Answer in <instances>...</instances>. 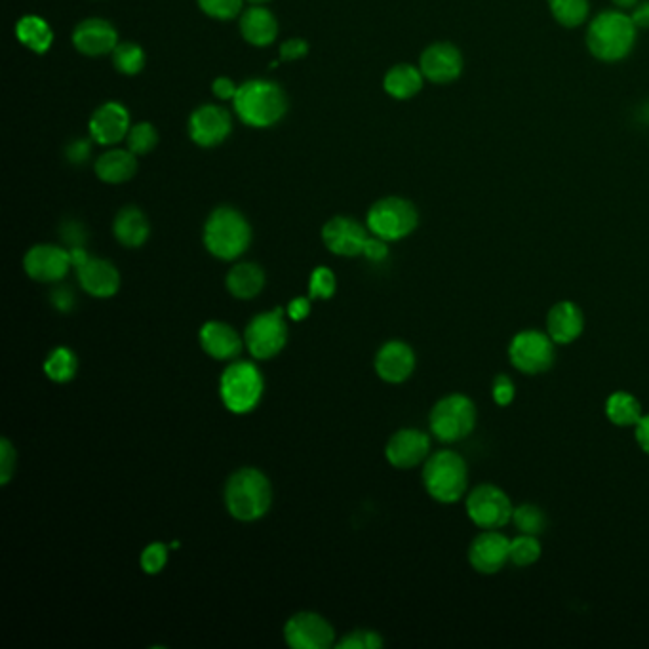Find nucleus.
<instances>
[{
	"mask_svg": "<svg viewBox=\"0 0 649 649\" xmlns=\"http://www.w3.org/2000/svg\"><path fill=\"white\" fill-rule=\"evenodd\" d=\"M476 419V406L467 394H446L431 408L429 429L436 440L457 444L474 433Z\"/></svg>",
	"mask_w": 649,
	"mask_h": 649,
	"instance_id": "6",
	"label": "nucleus"
},
{
	"mask_svg": "<svg viewBox=\"0 0 649 649\" xmlns=\"http://www.w3.org/2000/svg\"><path fill=\"white\" fill-rule=\"evenodd\" d=\"M419 69L425 79L436 82V84H446L461 75L463 59L455 46L448 42H438V44L429 46L421 54Z\"/></svg>",
	"mask_w": 649,
	"mask_h": 649,
	"instance_id": "23",
	"label": "nucleus"
},
{
	"mask_svg": "<svg viewBox=\"0 0 649 649\" xmlns=\"http://www.w3.org/2000/svg\"><path fill=\"white\" fill-rule=\"evenodd\" d=\"M619 8H632V6H636V2L638 0H613Z\"/></svg>",
	"mask_w": 649,
	"mask_h": 649,
	"instance_id": "51",
	"label": "nucleus"
},
{
	"mask_svg": "<svg viewBox=\"0 0 649 649\" xmlns=\"http://www.w3.org/2000/svg\"><path fill=\"white\" fill-rule=\"evenodd\" d=\"M632 21L636 27H649V2L638 6L632 14Z\"/></svg>",
	"mask_w": 649,
	"mask_h": 649,
	"instance_id": "50",
	"label": "nucleus"
},
{
	"mask_svg": "<svg viewBox=\"0 0 649 649\" xmlns=\"http://www.w3.org/2000/svg\"><path fill=\"white\" fill-rule=\"evenodd\" d=\"M145 61V52L136 42H118L117 48L113 50V63L122 75H138L145 67Z\"/></svg>",
	"mask_w": 649,
	"mask_h": 649,
	"instance_id": "35",
	"label": "nucleus"
},
{
	"mask_svg": "<svg viewBox=\"0 0 649 649\" xmlns=\"http://www.w3.org/2000/svg\"><path fill=\"white\" fill-rule=\"evenodd\" d=\"M552 16L566 27H577L587 20L589 2L587 0H549Z\"/></svg>",
	"mask_w": 649,
	"mask_h": 649,
	"instance_id": "36",
	"label": "nucleus"
},
{
	"mask_svg": "<svg viewBox=\"0 0 649 649\" xmlns=\"http://www.w3.org/2000/svg\"><path fill=\"white\" fill-rule=\"evenodd\" d=\"M634 438H636V444L640 446V450L649 455V413H644L642 419L638 421V425L634 427Z\"/></svg>",
	"mask_w": 649,
	"mask_h": 649,
	"instance_id": "48",
	"label": "nucleus"
},
{
	"mask_svg": "<svg viewBox=\"0 0 649 649\" xmlns=\"http://www.w3.org/2000/svg\"><path fill=\"white\" fill-rule=\"evenodd\" d=\"M240 33L246 42L254 46H269L278 35V23L273 12L263 4H252L240 14Z\"/></svg>",
	"mask_w": 649,
	"mask_h": 649,
	"instance_id": "25",
	"label": "nucleus"
},
{
	"mask_svg": "<svg viewBox=\"0 0 649 649\" xmlns=\"http://www.w3.org/2000/svg\"><path fill=\"white\" fill-rule=\"evenodd\" d=\"M212 90H214V94L219 99H235L238 86H236L233 80L227 79V77H219V79L214 80Z\"/></svg>",
	"mask_w": 649,
	"mask_h": 649,
	"instance_id": "49",
	"label": "nucleus"
},
{
	"mask_svg": "<svg viewBox=\"0 0 649 649\" xmlns=\"http://www.w3.org/2000/svg\"><path fill=\"white\" fill-rule=\"evenodd\" d=\"M469 564L480 575H495L511 562V539L499 530H482L469 547Z\"/></svg>",
	"mask_w": 649,
	"mask_h": 649,
	"instance_id": "15",
	"label": "nucleus"
},
{
	"mask_svg": "<svg viewBox=\"0 0 649 649\" xmlns=\"http://www.w3.org/2000/svg\"><path fill=\"white\" fill-rule=\"evenodd\" d=\"M419 223V214L410 200L387 197L377 200L366 216V227L372 235L387 242H396L412 235Z\"/></svg>",
	"mask_w": 649,
	"mask_h": 649,
	"instance_id": "9",
	"label": "nucleus"
},
{
	"mask_svg": "<svg viewBox=\"0 0 649 649\" xmlns=\"http://www.w3.org/2000/svg\"><path fill=\"white\" fill-rule=\"evenodd\" d=\"M168 556H170V545L162 543V541H155L149 543L139 556V566L141 570L145 571L147 575H158L160 571L166 568L168 564Z\"/></svg>",
	"mask_w": 649,
	"mask_h": 649,
	"instance_id": "40",
	"label": "nucleus"
},
{
	"mask_svg": "<svg viewBox=\"0 0 649 649\" xmlns=\"http://www.w3.org/2000/svg\"><path fill=\"white\" fill-rule=\"evenodd\" d=\"M431 455V434L419 429H400L389 438L385 457L398 471H410L423 465Z\"/></svg>",
	"mask_w": 649,
	"mask_h": 649,
	"instance_id": "16",
	"label": "nucleus"
},
{
	"mask_svg": "<svg viewBox=\"0 0 649 649\" xmlns=\"http://www.w3.org/2000/svg\"><path fill=\"white\" fill-rule=\"evenodd\" d=\"M492 396L497 406L507 408L516 398V385L507 374L495 375L492 383Z\"/></svg>",
	"mask_w": 649,
	"mask_h": 649,
	"instance_id": "43",
	"label": "nucleus"
},
{
	"mask_svg": "<svg viewBox=\"0 0 649 649\" xmlns=\"http://www.w3.org/2000/svg\"><path fill=\"white\" fill-rule=\"evenodd\" d=\"M585 330V315L573 301H558L547 315V334L556 345H571Z\"/></svg>",
	"mask_w": 649,
	"mask_h": 649,
	"instance_id": "24",
	"label": "nucleus"
},
{
	"mask_svg": "<svg viewBox=\"0 0 649 649\" xmlns=\"http://www.w3.org/2000/svg\"><path fill=\"white\" fill-rule=\"evenodd\" d=\"M113 233H115L118 244H122L126 248H141L149 240L151 223L138 206H126V208L118 210L115 223H113Z\"/></svg>",
	"mask_w": 649,
	"mask_h": 649,
	"instance_id": "27",
	"label": "nucleus"
},
{
	"mask_svg": "<svg viewBox=\"0 0 649 649\" xmlns=\"http://www.w3.org/2000/svg\"><path fill=\"white\" fill-rule=\"evenodd\" d=\"M512 522H514L516 530L520 533H528V535H541L549 526L547 512L533 503H522V505L514 507Z\"/></svg>",
	"mask_w": 649,
	"mask_h": 649,
	"instance_id": "33",
	"label": "nucleus"
},
{
	"mask_svg": "<svg viewBox=\"0 0 649 649\" xmlns=\"http://www.w3.org/2000/svg\"><path fill=\"white\" fill-rule=\"evenodd\" d=\"M311 303H313V299L309 295L307 297H295L290 301V305L286 307V315L292 322H301V320H305L307 316L311 315Z\"/></svg>",
	"mask_w": 649,
	"mask_h": 649,
	"instance_id": "46",
	"label": "nucleus"
},
{
	"mask_svg": "<svg viewBox=\"0 0 649 649\" xmlns=\"http://www.w3.org/2000/svg\"><path fill=\"white\" fill-rule=\"evenodd\" d=\"M200 349L219 362H233L246 349L244 335L221 320H208L198 330Z\"/></svg>",
	"mask_w": 649,
	"mask_h": 649,
	"instance_id": "20",
	"label": "nucleus"
},
{
	"mask_svg": "<svg viewBox=\"0 0 649 649\" xmlns=\"http://www.w3.org/2000/svg\"><path fill=\"white\" fill-rule=\"evenodd\" d=\"M250 4H265V2H269V0H248Z\"/></svg>",
	"mask_w": 649,
	"mask_h": 649,
	"instance_id": "52",
	"label": "nucleus"
},
{
	"mask_svg": "<svg viewBox=\"0 0 649 649\" xmlns=\"http://www.w3.org/2000/svg\"><path fill=\"white\" fill-rule=\"evenodd\" d=\"M73 269L77 271L80 288L96 299H109L120 290L117 265L103 257H92L82 246L71 248Z\"/></svg>",
	"mask_w": 649,
	"mask_h": 649,
	"instance_id": "12",
	"label": "nucleus"
},
{
	"mask_svg": "<svg viewBox=\"0 0 649 649\" xmlns=\"http://www.w3.org/2000/svg\"><path fill=\"white\" fill-rule=\"evenodd\" d=\"M18 469V452L8 438L0 440V484H10Z\"/></svg>",
	"mask_w": 649,
	"mask_h": 649,
	"instance_id": "42",
	"label": "nucleus"
},
{
	"mask_svg": "<svg viewBox=\"0 0 649 649\" xmlns=\"http://www.w3.org/2000/svg\"><path fill=\"white\" fill-rule=\"evenodd\" d=\"M543 554V547L537 539V535L520 533L518 537L511 539V564L516 568H530L539 562Z\"/></svg>",
	"mask_w": 649,
	"mask_h": 649,
	"instance_id": "34",
	"label": "nucleus"
},
{
	"mask_svg": "<svg viewBox=\"0 0 649 649\" xmlns=\"http://www.w3.org/2000/svg\"><path fill=\"white\" fill-rule=\"evenodd\" d=\"M73 44L84 56H105L113 54L118 46L117 29L107 20L88 18L80 21L73 31Z\"/></svg>",
	"mask_w": 649,
	"mask_h": 649,
	"instance_id": "22",
	"label": "nucleus"
},
{
	"mask_svg": "<svg viewBox=\"0 0 649 649\" xmlns=\"http://www.w3.org/2000/svg\"><path fill=\"white\" fill-rule=\"evenodd\" d=\"M267 276L261 265L252 261H240L225 276L227 292L240 301H250L263 292Z\"/></svg>",
	"mask_w": 649,
	"mask_h": 649,
	"instance_id": "26",
	"label": "nucleus"
},
{
	"mask_svg": "<svg viewBox=\"0 0 649 649\" xmlns=\"http://www.w3.org/2000/svg\"><path fill=\"white\" fill-rule=\"evenodd\" d=\"M265 393V379L256 362L236 358L229 362L219 377V398L223 406L235 415L256 410Z\"/></svg>",
	"mask_w": 649,
	"mask_h": 649,
	"instance_id": "5",
	"label": "nucleus"
},
{
	"mask_svg": "<svg viewBox=\"0 0 649 649\" xmlns=\"http://www.w3.org/2000/svg\"><path fill=\"white\" fill-rule=\"evenodd\" d=\"M644 410L640 400L634 394L625 391H615L606 400V417L610 419L611 425L619 429H634L638 421L642 419Z\"/></svg>",
	"mask_w": 649,
	"mask_h": 649,
	"instance_id": "29",
	"label": "nucleus"
},
{
	"mask_svg": "<svg viewBox=\"0 0 649 649\" xmlns=\"http://www.w3.org/2000/svg\"><path fill=\"white\" fill-rule=\"evenodd\" d=\"M42 370L46 377L54 383H61V385L69 383L75 379V375L79 372V356L73 349L59 345L48 353Z\"/></svg>",
	"mask_w": 649,
	"mask_h": 649,
	"instance_id": "32",
	"label": "nucleus"
},
{
	"mask_svg": "<svg viewBox=\"0 0 649 649\" xmlns=\"http://www.w3.org/2000/svg\"><path fill=\"white\" fill-rule=\"evenodd\" d=\"M383 636L372 629H354L335 642L337 649H379L383 648Z\"/></svg>",
	"mask_w": 649,
	"mask_h": 649,
	"instance_id": "38",
	"label": "nucleus"
},
{
	"mask_svg": "<svg viewBox=\"0 0 649 649\" xmlns=\"http://www.w3.org/2000/svg\"><path fill=\"white\" fill-rule=\"evenodd\" d=\"M636 39V25L621 12L600 14L590 23L587 44L590 52L602 61H619L625 58Z\"/></svg>",
	"mask_w": 649,
	"mask_h": 649,
	"instance_id": "7",
	"label": "nucleus"
},
{
	"mask_svg": "<svg viewBox=\"0 0 649 649\" xmlns=\"http://www.w3.org/2000/svg\"><path fill=\"white\" fill-rule=\"evenodd\" d=\"M423 79L425 77H423L421 69L408 65V63H400V65H394L393 69L385 75L383 86L391 98L410 99L421 90Z\"/></svg>",
	"mask_w": 649,
	"mask_h": 649,
	"instance_id": "30",
	"label": "nucleus"
},
{
	"mask_svg": "<svg viewBox=\"0 0 649 649\" xmlns=\"http://www.w3.org/2000/svg\"><path fill=\"white\" fill-rule=\"evenodd\" d=\"M465 511L480 530H501L512 522L514 505L505 490L495 484H478L467 493Z\"/></svg>",
	"mask_w": 649,
	"mask_h": 649,
	"instance_id": "10",
	"label": "nucleus"
},
{
	"mask_svg": "<svg viewBox=\"0 0 649 649\" xmlns=\"http://www.w3.org/2000/svg\"><path fill=\"white\" fill-rule=\"evenodd\" d=\"M362 256L366 257V259H370V261H374V263L385 261L387 256H389V242L370 233V238H368V242H366V246H364Z\"/></svg>",
	"mask_w": 649,
	"mask_h": 649,
	"instance_id": "44",
	"label": "nucleus"
},
{
	"mask_svg": "<svg viewBox=\"0 0 649 649\" xmlns=\"http://www.w3.org/2000/svg\"><path fill=\"white\" fill-rule=\"evenodd\" d=\"M307 52H309V44H307L305 40H286V42L280 46V59H282V61H295V59H301L303 56H307Z\"/></svg>",
	"mask_w": 649,
	"mask_h": 649,
	"instance_id": "45",
	"label": "nucleus"
},
{
	"mask_svg": "<svg viewBox=\"0 0 649 649\" xmlns=\"http://www.w3.org/2000/svg\"><path fill=\"white\" fill-rule=\"evenodd\" d=\"M415 366L417 356L412 345L400 339H391L383 343L375 353V374L389 385H400L408 381L415 372Z\"/></svg>",
	"mask_w": 649,
	"mask_h": 649,
	"instance_id": "18",
	"label": "nucleus"
},
{
	"mask_svg": "<svg viewBox=\"0 0 649 649\" xmlns=\"http://www.w3.org/2000/svg\"><path fill=\"white\" fill-rule=\"evenodd\" d=\"M423 486L429 497L442 505L461 501L469 488L467 461L452 450H440L429 455L423 463Z\"/></svg>",
	"mask_w": 649,
	"mask_h": 649,
	"instance_id": "4",
	"label": "nucleus"
},
{
	"mask_svg": "<svg viewBox=\"0 0 649 649\" xmlns=\"http://www.w3.org/2000/svg\"><path fill=\"white\" fill-rule=\"evenodd\" d=\"M233 103L238 118L252 128L275 126L288 111L286 92L271 80L244 82L238 86Z\"/></svg>",
	"mask_w": 649,
	"mask_h": 649,
	"instance_id": "3",
	"label": "nucleus"
},
{
	"mask_svg": "<svg viewBox=\"0 0 649 649\" xmlns=\"http://www.w3.org/2000/svg\"><path fill=\"white\" fill-rule=\"evenodd\" d=\"M96 174L101 181L117 185L136 176L138 158L130 149H111L96 160Z\"/></svg>",
	"mask_w": 649,
	"mask_h": 649,
	"instance_id": "28",
	"label": "nucleus"
},
{
	"mask_svg": "<svg viewBox=\"0 0 649 649\" xmlns=\"http://www.w3.org/2000/svg\"><path fill=\"white\" fill-rule=\"evenodd\" d=\"M16 37L35 54H46L52 48V27L39 16H23L16 25Z\"/></svg>",
	"mask_w": 649,
	"mask_h": 649,
	"instance_id": "31",
	"label": "nucleus"
},
{
	"mask_svg": "<svg viewBox=\"0 0 649 649\" xmlns=\"http://www.w3.org/2000/svg\"><path fill=\"white\" fill-rule=\"evenodd\" d=\"M126 143L128 149L139 157V155H147L151 153L158 143L157 128L151 122H138L130 128L128 136H126Z\"/></svg>",
	"mask_w": 649,
	"mask_h": 649,
	"instance_id": "37",
	"label": "nucleus"
},
{
	"mask_svg": "<svg viewBox=\"0 0 649 649\" xmlns=\"http://www.w3.org/2000/svg\"><path fill=\"white\" fill-rule=\"evenodd\" d=\"M73 269L71 250L58 244H37L23 257V271L31 280L54 284L63 280Z\"/></svg>",
	"mask_w": 649,
	"mask_h": 649,
	"instance_id": "14",
	"label": "nucleus"
},
{
	"mask_svg": "<svg viewBox=\"0 0 649 649\" xmlns=\"http://www.w3.org/2000/svg\"><path fill=\"white\" fill-rule=\"evenodd\" d=\"M233 120L227 109L219 105H200L189 118V136L200 147H216L229 138Z\"/></svg>",
	"mask_w": 649,
	"mask_h": 649,
	"instance_id": "19",
	"label": "nucleus"
},
{
	"mask_svg": "<svg viewBox=\"0 0 649 649\" xmlns=\"http://www.w3.org/2000/svg\"><path fill=\"white\" fill-rule=\"evenodd\" d=\"M337 290V278L330 267H316L309 278V297L313 301H328L332 299Z\"/></svg>",
	"mask_w": 649,
	"mask_h": 649,
	"instance_id": "39",
	"label": "nucleus"
},
{
	"mask_svg": "<svg viewBox=\"0 0 649 649\" xmlns=\"http://www.w3.org/2000/svg\"><path fill=\"white\" fill-rule=\"evenodd\" d=\"M92 145L88 139H75L69 147H67V160L73 164H82L90 157Z\"/></svg>",
	"mask_w": 649,
	"mask_h": 649,
	"instance_id": "47",
	"label": "nucleus"
},
{
	"mask_svg": "<svg viewBox=\"0 0 649 649\" xmlns=\"http://www.w3.org/2000/svg\"><path fill=\"white\" fill-rule=\"evenodd\" d=\"M368 238V227H364L353 217L335 216L322 227V242L334 256H362Z\"/></svg>",
	"mask_w": 649,
	"mask_h": 649,
	"instance_id": "17",
	"label": "nucleus"
},
{
	"mask_svg": "<svg viewBox=\"0 0 649 649\" xmlns=\"http://www.w3.org/2000/svg\"><path fill=\"white\" fill-rule=\"evenodd\" d=\"M202 240L210 256L221 261H235L252 244V227L242 212L231 206H219L204 223Z\"/></svg>",
	"mask_w": 649,
	"mask_h": 649,
	"instance_id": "2",
	"label": "nucleus"
},
{
	"mask_svg": "<svg viewBox=\"0 0 649 649\" xmlns=\"http://www.w3.org/2000/svg\"><path fill=\"white\" fill-rule=\"evenodd\" d=\"M223 501L227 512L238 522H257L273 505V484L256 467H240L227 478Z\"/></svg>",
	"mask_w": 649,
	"mask_h": 649,
	"instance_id": "1",
	"label": "nucleus"
},
{
	"mask_svg": "<svg viewBox=\"0 0 649 649\" xmlns=\"http://www.w3.org/2000/svg\"><path fill=\"white\" fill-rule=\"evenodd\" d=\"M288 315L286 309L276 307L254 316L244 330L246 351L254 360H271L284 351L288 343Z\"/></svg>",
	"mask_w": 649,
	"mask_h": 649,
	"instance_id": "8",
	"label": "nucleus"
},
{
	"mask_svg": "<svg viewBox=\"0 0 649 649\" xmlns=\"http://www.w3.org/2000/svg\"><path fill=\"white\" fill-rule=\"evenodd\" d=\"M130 128V113L117 101L103 103L90 118V136L99 145H117L122 139H126Z\"/></svg>",
	"mask_w": 649,
	"mask_h": 649,
	"instance_id": "21",
	"label": "nucleus"
},
{
	"mask_svg": "<svg viewBox=\"0 0 649 649\" xmlns=\"http://www.w3.org/2000/svg\"><path fill=\"white\" fill-rule=\"evenodd\" d=\"M509 360L520 374H547L556 362V343L539 330H522L511 339Z\"/></svg>",
	"mask_w": 649,
	"mask_h": 649,
	"instance_id": "11",
	"label": "nucleus"
},
{
	"mask_svg": "<svg viewBox=\"0 0 649 649\" xmlns=\"http://www.w3.org/2000/svg\"><path fill=\"white\" fill-rule=\"evenodd\" d=\"M200 10L216 20H233L242 12L244 0H197Z\"/></svg>",
	"mask_w": 649,
	"mask_h": 649,
	"instance_id": "41",
	"label": "nucleus"
},
{
	"mask_svg": "<svg viewBox=\"0 0 649 649\" xmlns=\"http://www.w3.org/2000/svg\"><path fill=\"white\" fill-rule=\"evenodd\" d=\"M284 642L292 649H328L335 646L332 623L315 611H299L284 625Z\"/></svg>",
	"mask_w": 649,
	"mask_h": 649,
	"instance_id": "13",
	"label": "nucleus"
}]
</instances>
